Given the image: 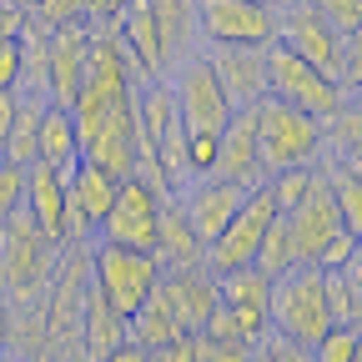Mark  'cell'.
Wrapping results in <instances>:
<instances>
[{
    "instance_id": "cell-26",
    "label": "cell",
    "mask_w": 362,
    "mask_h": 362,
    "mask_svg": "<svg viewBox=\"0 0 362 362\" xmlns=\"http://www.w3.org/2000/svg\"><path fill=\"white\" fill-rule=\"evenodd\" d=\"M322 151H332V161H342V166H362V106H357V96H347L332 116H322Z\"/></svg>"
},
{
    "instance_id": "cell-33",
    "label": "cell",
    "mask_w": 362,
    "mask_h": 362,
    "mask_svg": "<svg viewBox=\"0 0 362 362\" xmlns=\"http://www.w3.org/2000/svg\"><path fill=\"white\" fill-rule=\"evenodd\" d=\"M30 16L40 25H61V21H86V0H35Z\"/></svg>"
},
{
    "instance_id": "cell-2",
    "label": "cell",
    "mask_w": 362,
    "mask_h": 362,
    "mask_svg": "<svg viewBox=\"0 0 362 362\" xmlns=\"http://www.w3.org/2000/svg\"><path fill=\"white\" fill-rule=\"evenodd\" d=\"M257 146H262L267 176L282 166H312L322 156V116H312L292 101H277V96H262L257 101Z\"/></svg>"
},
{
    "instance_id": "cell-18",
    "label": "cell",
    "mask_w": 362,
    "mask_h": 362,
    "mask_svg": "<svg viewBox=\"0 0 362 362\" xmlns=\"http://www.w3.org/2000/svg\"><path fill=\"white\" fill-rule=\"evenodd\" d=\"M206 61L232 106H252L267 96V45H211Z\"/></svg>"
},
{
    "instance_id": "cell-31",
    "label": "cell",
    "mask_w": 362,
    "mask_h": 362,
    "mask_svg": "<svg viewBox=\"0 0 362 362\" xmlns=\"http://www.w3.org/2000/svg\"><path fill=\"white\" fill-rule=\"evenodd\" d=\"M337 35H362V0H307Z\"/></svg>"
},
{
    "instance_id": "cell-7",
    "label": "cell",
    "mask_w": 362,
    "mask_h": 362,
    "mask_svg": "<svg viewBox=\"0 0 362 362\" xmlns=\"http://www.w3.org/2000/svg\"><path fill=\"white\" fill-rule=\"evenodd\" d=\"M161 187H151L146 176H126L121 187H116V202L111 211L96 221V232L101 242H121V247H141L151 252L156 242V211H161Z\"/></svg>"
},
{
    "instance_id": "cell-12",
    "label": "cell",
    "mask_w": 362,
    "mask_h": 362,
    "mask_svg": "<svg viewBox=\"0 0 362 362\" xmlns=\"http://www.w3.org/2000/svg\"><path fill=\"white\" fill-rule=\"evenodd\" d=\"M211 176L242 181V187H257V181H267L262 146H257V101H252V106H237L232 116H226V126L216 131V161H211Z\"/></svg>"
},
{
    "instance_id": "cell-14",
    "label": "cell",
    "mask_w": 362,
    "mask_h": 362,
    "mask_svg": "<svg viewBox=\"0 0 362 362\" xmlns=\"http://www.w3.org/2000/svg\"><path fill=\"white\" fill-rule=\"evenodd\" d=\"M156 297L166 302V312L176 317V327H181V332H202L221 292H216V277H211L206 262H202V267L161 272V277H156Z\"/></svg>"
},
{
    "instance_id": "cell-34",
    "label": "cell",
    "mask_w": 362,
    "mask_h": 362,
    "mask_svg": "<svg viewBox=\"0 0 362 362\" xmlns=\"http://www.w3.org/2000/svg\"><path fill=\"white\" fill-rule=\"evenodd\" d=\"M21 86V35H0V90Z\"/></svg>"
},
{
    "instance_id": "cell-37",
    "label": "cell",
    "mask_w": 362,
    "mask_h": 362,
    "mask_svg": "<svg viewBox=\"0 0 362 362\" xmlns=\"http://www.w3.org/2000/svg\"><path fill=\"white\" fill-rule=\"evenodd\" d=\"M11 332H16V307L0 297V357H11Z\"/></svg>"
},
{
    "instance_id": "cell-30",
    "label": "cell",
    "mask_w": 362,
    "mask_h": 362,
    "mask_svg": "<svg viewBox=\"0 0 362 362\" xmlns=\"http://www.w3.org/2000/svg\"><path fill=\"white\" fill-rule=\"evenodd\" d=\"M357 352H362L357 327H327L322 337L312 342V357L317 362H357Z\"/></svg>"
},
{
    "instance_id": "cell-1",
    "label": "cell",
    "mask_w": 362,
    "mask_h": 362,
    "mask_svg": "<svg viewBox=\"0 0 362 362\" xmlns=\"http://www.w3.org/2000/svg\"><path fill=\"white\" fill-rule=\"evenodd\" d=\"M56 262H61V242L45 237L25 206L0 221V277H6V297H16L21 307L40 302L45 287H51Z\"/></svg>"
},
{
    "instance_id": "cell-3",
    "label": "cell",
    "mask_w": 362,
    "mask_h": 362,
    "mask_svg": "<svg viewBox=\"0 0 362 362\" xmlns=\"http://www.w3.org/2000/svg\"><path fill=\"white\" fill-rule=\"evenodd\" d=\"M267 317H272L277 332L297 337L312 352V342L332 327L327 322V302H322V267L297 262V267L277 272V277H272V292H267Z\"/></svg>"
},
{
    "instance_id": "cell-5",
    "label": "cell",
    "mask_w": 362,
    "mask_h": 362,
    "mask_svg": "<svg viewBox=\"0 0 362 362\" xmlns=\"http://www.w3.org/2000/svg\"><path fill=\"white\" fill-rule=\"evenodd\" d=\"M272 216H277L272 187H267V181L247 187L242 206H237L232 216H226V226H221V232L206 242V252H202V262H206V272H211V277H221V272H232V267L257 262V247H262V237H267Z\"/></svg>"
},
{
    "instance_id": "cell-15",
    "label": "cell",
    "mask_w": 362,
    "mask_h": 362,
    "mask_svg": "<svg viewBox=\"0 0 362 362\" xmlns=\"http://www.w3.org/2000/svg\"><path fill=\"white\" fill-rule=\"evenodd\" d=\"M81 156L96 161L101 171H111L116 181L136 176V161H141V151H136V96L121 101V106L96 126V136L81 146Z\"/></svg>"
},
{
    "instance_id": "cell-41",
    "label": "cell",
    "mask_w": 362,
    "mask_h": 362,
    "mask_svg": "<svg viewBox=\"0 0 362 362\" xmlns=\"http://www.w3.org/2000/svg\"><path fill=\"white\" fill-rule=\"evenodd\" d=\"M0 297H6V277H0Z\"/></svg>"
},
{
    "instance_id": "cell-16",
    "label": "cell",
    "mask_w": 362,
    "mask_h": 362,
    "mask_svg": "<svg viewBox=\"0 0 362 362\" xmlns=\"http://www.w3.org/2000/svg\"><path fill=\"white\" fill-rule=\"evenodd\" d=\"M176 197H181V211H187L192 232H197L202 242H211L221 226H226V216L242 206L247 187H242V181H226V176H211V171H206V176H192V187L176 192Z\"/></svg>"
},
{
    "instance_id": "cell-11",
    "label": "cell",
    "mask_w": 362,
    "mask_h": 362,
    "mask_svg": "<svg viewBox=\"0 0 362 362\" xmlns=\"http://www.w3.org/2000/svg\"><path fill=\"white\" fill-rule=\"evenodd\" d=\"M86 45H90L86 21H61L45 30V101L56 106L76 101V86L86 76Z\"/></svg>"
},
{
    "instance_id": "cell-10",
    "label": "cell",
    "mask_w": 362,
    "mask_h": 362,
    "mask_svg": "<svg viewBox=\"0 0 362 362\" xmlns=\"http://www.w3.org/2000/svg\"><path fill=\"white\" fill-rule=\"evenodd\" d=\"M176 111H181V121H187V131H221L226 126V116H232L237 106L226 101V90H221V81H216V71H211V61L206 56H187L176 66Z\"/></svg>"
},
{
    "instance_id": "cell-40",
    "label": "cell",
    "mask_w": 362,
    "mask_h": 362,
    "mask_svg": "<svg viewBox=\"0 0 362 362\" xmlns=\"http://www.w3.org/2000/svg\"><path fill=\"white\" fill-rule=\"evenodd\" d=\"M262 6H287V0H262Z\"/></svg>"
},
{
    "instance_id": "cell-29",
    "label": "cell",
    "mask_w": 362,
    "mask_h": 362,
    "mask_svg": "<svg viewBox=\"0 0 362 362\" xmlns=\"http://www.w3.org/2000/svg\"><path fill=\"white\" fill-rule=\"evenodd\" d=\"M257 267L267 272V277H277V272L297 267V247H292V232H287V216H282V211L272 216L267 237H262V247H257Z\"/></svg>"
},
{
    "instance_id": "cell-36",
    "label": "cell",
    "mask_w": 362,
    "mask_h": 362,
    "mask_svg": "<svg viewBox=\"0 0 362 362\" xmlns=\"http://www.w3.org/2000/svg\"><path fill=\"white\" fill-rule=\"evenodd\" d=\"M21 25H25V11L11 6V0H0V35H21Z\"/></svg>"
},
{
    "instance_id": "cell-25",
    "label": "cell",
    "mask_w": 362,
    "mask_h": 362,
    "mask_svg": "<svg viewBox=\"0 0 362 362\" xmlns=\"http://www.w3.org/2000/svg\"><path fill=\"white\" fill-rule=\"evenodd\" d=\"M146 6L161 35L166 66H181V56L192 51V35H197V0H146Z\"/></svg>"
},
{
    "instance_id": "cell-6",
    "label": "cell",
    "mask_w": 362,
    "mask_h": 362,
    "mask_svg": "<svg viewBox=\"0 0 362 362\" xmlns=\"http://www.w3.org/2000/svg\"><path fill=\"white\" fill-rule=\"evenodd\" d=\"M267 96H277V101H292L312 116H332L342 101H347V90L322 76L312 61H302L297 51H287L282 40H272L267 45Z\"/></svg>"
},
{
    "instance_id": "cell-28",
    "label": "cell",
    "mask_w": 362,
    "mask_h": 362,
    "mask_svg": "<svg viewBox=\"0 0 362 362\" xmlns=\"http://www.w3.org/2000/svg\"><path fill=\"white\" fill-rule=\"evenodd\" d=\"M40 116H45V96H30L21 90V106H16V121L0 141V156L16 161V166H30L35 161V136H40Z\"/></svg>"
},
{
    "instance_id": "cell-39",
    "label": "cell",
    "mask_w": 362,
    "mask_h": 362,
    "mask_svg": "<svg viewBox=\"0 0 362 362\" xmlns=\"http://www.w3.org/2000/svg\"><path fill=\"white\" fill-rule=\"evenodd\" d=\"M11 6H21V11H30V6H35V0H11Z\"/></svg>"
},
{
    "instance_id": "cell-27",
    "label": "cell",
    "mask_w": 362,
    "mask_h": 362,
    "mask_svg": "<svg viewBox=\"0 0 362 362\" xmlns=\"http://www.w3.org/2000/svg\"><path fill=\"white\" fill-rule=\"evenodd\" d=\"M126 337L136 342V347H141L146 357H156L171 337H181V327H176V317L166 312V302L156 297V287H151V297L141 302V307H136L131 317H126Z\"/></svg>"
},
{
    "instance_id": "cell-38",
    "label": "cell",
    "mask_w": 362,
    "mask_h": 362,
    "mask_svg": "<svg viewBox=\"0 0 362 362\" xmlns=\"http://www.w3.org/2000/svg\"><path fill=\"white\" fill-rule=\"evenodd\" d=\"M126 0H86V21H116V11Z\"/></svg>"
},
{
    "instance_id": "cell-13",
    "label": "cell",
    "mask_w": 362,
    "mask_h": 362,
    "mask_svg": "<svg viewBox=\"0 0 362 362\" xmlns=\"http://www.w3.org/2000/svg\"><path fill=\"white\" fill-rule=\"evenodd\" d=\"M116 187L121 181L111 171H101L96 161H86V156L66 171V197H71V206H66V242H86V232L111 211Z\"/></svg>"
},
{
    "instance_id": "cell-21",
    "label": "cell",
    "mask_w": 362,
    "mask_h": 362,
    "mask_svg": "<svg viewBox=\"0 0 362 362\" xmlns=\"http://www.w3.org/2000/svg\"><path fill=\"white\" fill-rule=\"evenodd\" d=\"M151 252H156L161 272H176V267H202L206 242L192 232V221H187V211H181V197H176V192H166V197H161V211H156V242H151Z\"/></svg>"
},
{
    "instance_id": "cell-9",
    "label": "cell",
    "mask_w": 362,
    "mask_h": 362,
    "mask_svg": "<svg viewBox=\"0 0 362 362\" xmlns=\"http://www.w3.org/2000/svg\"><path fill=\"white\" fill-rule=\"evenodd\" d=\"M272 40H282L287 51H297L302 61H312L322 76H332L342 86V40L347 35H337L307 0H287V11L277 16V35H272Z\"/></svg>"
},
{
    "instance_id": "cell-8",
    "label": "cell",
    "mask_w": 362,
    "mask_h": 362,
    "mask_svg": "<svg viewBox=\"0 0 362 362\" xmlns=\"http://www.w3.org/2000/svg\"><path fill=\"white\" fill-rule=\"evenodd\" d=\"M197 30L211 45H272L277 6H262V0H197Z\"/></svg>"
},
{
    "instance_id": "cell-20",
    "label": "cell",
    "mask_w": 362,
    "mask_h": 362,
    "mask_svg": "<svg viewBox=\"0 0 362 362\" xmlns=\"http://www.w3.org/2000/svg\"><path fill=\"white\" fill-rule=\"evenodd\" d=\"M66 206H71L66 171L61 166H45V161H30L25 166V211L35 216L40 232L51 242H61V247H66Z\"/></svg>"
},
{
    "instance_id": "cell-23",
    "label": "cell",
    "mask_w": 362,
    "mask_h": 362,
    "mask_svg": "<svg viewBox=\"0 0 362 362\" xmlns=\"http://www.w3.org/2000/svg\"><path fill=\"white\" fill-rule=\"evenodd\" d=\"M322 302L332 327H357L362 317V252L347 257L342 267H322Z\"/></svg>"
},
{
    "instance_id": "cell-24",
    "label": "cell",
    "mask_w": 362,
    "mask_h": 362,
    "mask_svg": "<svg viewBox=\"0 0 362 362\" xmlns=\"http://www.w3.org/2000/svg\"><path fill=\"white\" fill-rule=\"evenodd\" d=\"M35 161H45V166H61V171H71V166L81 161V131H76L71 106L45 101L40 136H35Z\"/></svg>"
},
{
    "instance_id": "cell-35",
    "label": "cell",
    "mask_w": 362,
    "mask_h": 362,
    "mask_svg": "<svg viewBox=\"0 0 362 362\" xmlns=\"http://www.w3.org/2000/svg\"><path fill=\"white\" fill-rule=\"evenodd\" d=\"M16 106H21V90L6 86V90H0V141H6V131H11V121H16Z\"/></svg>"
},
{
    "instance_id": "cell-22",
    "label": "cell",
    "mask_w": 362,
    "mask_h": 362,
    "mask_svg": "<svg viewBox=\"0 0 362 362\" xmlns=\"http://www.w3.org/2000/svg\"><path fill=\"white\" fill-rule=\"evenodd\" d=\"M121 342H126V317L96 287H86V302H81V357L111 362V352Z\"/></svg>"
},
{
    "instance_id": "cell-19",
    "label": "cell",
    "mask_w": 362,
    "mask_h": 362,
    "mask_svg": "<svg viewBox=\"0 0 362 362\" xmlns=\"http://www.w3.org/2000/svg\"><path fill=\"white\" fill-rule=\"evenodd\" d=\"M116 35H121V51L136 71V81H156L166 71V56H161V35H156V21H151V6L146 0H126L116 11Z\"/></svg>"
},
{
    "instance_id": "cell-17",
    "label": "cell",
    "mask_w": 362,
    "mask_h": 362,
    "mask_svg": "<svg viewBox=\"0 0 362 362\" xmlns=\"http://www.w3.org/2000/svg\"><path fill=\"white\" fill-rule=\"evenodd\" d=\"M287 216V232H292V247H297V262H312L317 257V247H322L337 226H342V216H337V202H332V187H327V176L317 171V181L307 187V197L292 206V211H282Z\"/></svg>"
},
{
    "instance_id": "cell-4",
    "label": "cell",
    "mask_w": 362,
    "mask_h": 362,
    "mask_svg": "<svg viewBox=\"0 0 362 362\" xmlns=\"http://www.w3.org/2000/svg\"><path fill=\"white\" fill-rule=\"evenodd\" d=\"M161 277V262L156 252H141V247H121V242H101L90 247V287H96L121 317H131L151 297Z\"/></svg>"
},
{
    "instance_id": "cell-32",
    "label": "cell",
    "mask_w": 362,
    "mask_h": 362,
    "mask_svg": "<svg viewBox=\"0 0 362 362\" xmlns=\"http://www.w3.org/2000/svg\"><path fill=\"white\" fill-rule=\"evenodd\" d=\"M21 206H25V166L0 156V221L11 211H21Z\"/></svg>"
}]
</instances>
